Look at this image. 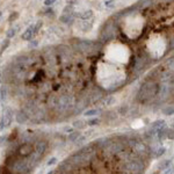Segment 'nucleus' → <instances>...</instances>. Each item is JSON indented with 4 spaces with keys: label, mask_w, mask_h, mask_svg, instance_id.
I'll use <instances>...</instances> for the list:
<instances>
[{
    "label": "nucleus",
    "mask_w": 174,
    "mask_h": 174,
    "mask_svg": "<svg viewBox=\"0 0 174 174\" xmlns=\"http://www.w3.org/2000/svg\"><path fill=\"white\" fill-rule=\"evenodd\" d=\"M13 121V110L9 107H6L4 109L3 116H1V121H0V129L4 130L6 128H8Z\"/></svg>",
    "instance_id": "f257e3e1"
},
{
    "label": "nucleus",
    "mask_w": 174,
    "mask_h": 174,
    "mask_svg": "<svg viewBox=\"0 0 174 174\" xmlns=\"http://www.w3.org/2000/svg\"><path fill=\"white\" fill-rule=\"evenodd\" d=\"M33 152H34V146H33L30 143H25L22 146L19 147V154H20V155L26 157V155L31 154Z\"/></svg>",
    "instance_id": "f03ea898"
},
{
    "label": "nucleus",
    "mask_w": 174,
    "mask_h": 174,
    "mask_svg": "<svg viewBox=\"0 0 174 174\" xmlns=\"http://www.w3.org/2000/svg\"><path fill=\"white\" fill-rule=\"evenodd\" d=\"M144 168V166L141 164V163H137V161H131L127 165V169L129 172H133V173H139L142 172Z\"/></svg>",
    "instance_id": "7ed1b4c3"
},
{
    "label": "nucleus",
    "mask_w": 174,
    "mask_h": 174,
    "mask_svg": "<svg viewBox=\"0 0 174 174\" xmlns=\"http://www.w3.org/2000/svg\"><path fill=\"white\" fill-rule=\"evenodd\" d=\"M34 35H35V33H34V25H31V26H29V27L26 29V31L21 35V39L25 40V41H30Z\"/></svg>",
    "instance_id": "20e7f679"
},
{
    "label": "nucleus",
    "mask_w": 174,
    "mask_h": 174,
    "mask_svg": "<svg viewBox=\"0 0 174 174\" xmlns=\"http://www.w3.org/2000/svg\"><path fill=\"white\" fill-rule=\"evenodd\" d=\"M27 121H28V116H27V114L25 112H20V113L16 114V122L17 123L23 124V123H26Z\"/></svg>",
    "instance_id": "39448f33"
},
{
    "label": "nucleus",
    "mask_w": 174,
    "mask_h": 174,
    "mask_svg": "<svg viewBox=\"0 0 174 174\" xmlns=\"http://www.w3.org/2000/svg\"><path fill=\"white\" fill-rule=\"evenodd\" d=\"M164 128H166V122L163 120H158L152 123V129H154V130H160Z\"/></svg>",
    "instance_id": "423d86ee"
},
{
    "label": "nucleus",
    "mask_w": 174,
    "mask_h": 174,
    "mask_svg": "<svg viewBox=\"0 0 174 174\" xmlns=\"http://www.w3.org/2000/svg\"><path fill=\"white\" fill-rule=\"evenodd\" d=\"M46 149V144L44 142H39L36 144V146H35V153H37V154H42Z\"/></svg>",
    "instance_id": "0eeeda50"
},
{
    "label": "nucleus",
    "mask_w": 174,
    "mask_h": 174,
    "mask_svg": "<svg viewBox=\"0 0 174 174\" xmlns=\"http://www.w3.org/2000/svg\"><path fill=\"white\" fill-rule=\"evenodd\" d=\"M59 21L63 22V23H68L70 21H73L72 13H64V14L59 17Z\"/></svg>",
    "instance_id": "6e6552de"
},
{
    "label": "nucleus",
    "mask_w": 174,
    "mask_h": 174,
    "mask_svg": "<svg viewBox=\"0 0 174 174\" xmlns=\"http://www.w3.org/2000/svg\"><path fill=\"white\" fill-rule=\"evenodd\" d=\"M78 17H80V19L82 20H87V19H91V17L93 16V12L90 9V11H85L82 13H79V14H76Z\"/></svg>",
    "instance_id": "1a4fd4ad"
},
{
    "label": "nucleus",
    "mask_w": 174,
    "mask_h": 174,
    "mask_svg": "<svg viewBox=\"0 0 174 174\" xmlns=\"http://www.w3.org/2000/svg\"><path fill=\"white\" fill-rule=\"evenodd\" d=\"M157 136H158L159 141H165V139L167 138V129L164 128V129H160V130H157Z\"/></svg>",
    "instance_id": "9d476101"
},
{
    "label": "nucleus",
    "mask_w": 174,
    "mask_h": 174,
    "mask_svg": "<svg viewBox=\"0 0 174 174\" xmlns=\"http://www.w3.org/2000/svg\"><path fill=\"white\" fill-rule=\"evenodd\" d=\"M73 128L78 129V130H81V129H85L86 128V122L82 121V120H77L73 122Z\"/></svg>",
    "instance_id": "9b49d317"
},
{
    "label": "nucleus",
    "mask_w": 174,
    "mask_h": 174,
    "mask_svg": "<svg viewBox=\"0 0 174 174\" xmlns=\"http://www.w3.org/2000/svg\"><path fill=\"white\" fill-rule=\"evenodd\" d=\"M165 151H166V149H165L164 146L157 147V149L153 151V157H154V158H160V157L165 153Z\"/></svg>",
    "instance_id": "f8f14e48"
},
{
    "label": "nucleus",
    "mask_w": 174,
    "mask_h": 174,
    "mask_svg": "<svg viewBox=\"0 0 174 174\" xmlns=\"http://www.w3.org/2000/svg\"><path fill=\"white\" fill-rule=\"evenodd\" d=\"M79 136H81V132H79V131H74V132L72 131V132H70V135H68V141L70 142H76Z\"/></svg>",
    "instance_id": "ddd939ff"
},
{
    "label": "nucleus",
    "mask_w": 174,
    "mask_h": 174,
    "mask_svg": "<svg viewBox=\"0 0 174 174\" xmlns=\"http://www.w3.org/2000/svg\"><path fill=\"white\" fill-rule=\"evenodd\" d=\"M103 102H104V104H106V106H112V104H115L116 99L113 95H108V96H106V99H104Z\"/></svg>",
    "instance_id": "4468645a"
},
{
    "label": "nucleus",
    "mask_w": 174,
    "mask_h": 174,
    "mask_svg": "<svg viewBox=\"0 0 174 174\" xmlns=\"http://www.w3.org/2000/svg\"><path fill=\"white\" fill-rule=\"evenodd\" d=\"M171 164H172V160H169V159L163 160L161 163H159V165H158V169H165V168H167Z\"/></svg>",
    "instance_id": "2eb2a0df"
},
{
    "label": "nucleus",
    "mask_w": 174,
    "mask_h": 174,
    "mask_svg": "<svg viewBox=\"0 0 174 174\" xmlns=\"http://www.w3.org/2000/svg\"><path fill=\"white\" fill-rule=\"evenodd\" d=\"M135 150H136L137 152H139V153H144L145 150H146V147H145V145H143L142 143H135Z\"/></svg>",
    "instance_id": "dca6fc26"
},
{
    "label": "nucleus",
    "mask_w": 174,
    "mask_h": 174,
    "mask_svg": "<svg viewBox=\"0 0 174 174\" xmlns=\"http://www.w3.org/2000/svg\"><path fill=\"white\" fill-rule=\"evenodd\" d=\"M100 113H101V109H91V110H87L84 115L85 116H95V115H98Z\"/></svg>",
    "instance_id": "f3484780"
},
{
    "label": "nucleus",
    "mask_w": 174,
    "mask_h": 174,
    "mask_svg": "<svg viewBox=\"0 0 174 174\" xmlns=\"http://www.w3.org/2000/svg\"><path fill=\"white\" fill-rule=\"evenodd\" d=\"M6 96H7V91H6V87L3 86L1 88H0V99L1 101H5L6 100Z\"/></svg>",
    "instance_id": "a211bd4d"
},
{
    "label": "nucleus",
    "mask_w": 174,
    "mask_h": 174,
    "mask_svg": "<svg viewBox=\"0 0 174 174\" xmlns=\"http://www.w3.org/2000/svg\"><path fill=\"white\" fill-rule=\"evenodd\" d=\"M8 45H9V40H8V39H6V40H5V42H4V43H3V45H1V49H0V54H3V52H4V51L7 49V46H8Z\"/></svg>",
    "instance_id": "6ab92c4d"
},
{
    "label": "nucleus",
    "mask_w": 174,
    "mask_h": 174,
    "mask_svg": "<svg viewBox=\"0 0 174 174\" xmlns=\"http://www.w3.org/2000/svg\"><path fill=\"white\" fill-rule=\"evenodd\" d=\"M16 34V28H12L7 31V39H11V37H14Z\"/></svg>",
    "instance_id": "aec40b11"
},
{
    "label": "nucleus",
    "mask_w": 174,
    "mask_h": 174,
    "mask_svg": "<svg viewBox=\"0 0 174 174\" xmlns=\"http://www.w3.org/2000/svg\"><path fill=\"white\" fill-rule=\"evenodd\" d=\"M163 113H164L165 115H172V114H173V107H172V106L166 107L165 109H163Z\"/></svg>",
    "instance_id": "412c9836"
},
{
    "label": "nucleus",
    "mask_w": 174,
    "mask_h": 174,
    "mask_svg": "<svg viewBox=\"0 0 174 174\" xmlns=\"http://www.w3.org/2000/svg\"><path fill=\"white\" fill-rule=\"evenodd\" d=\"M128 109H129V107L127 106V104H123L121 108H120V114H122V115H124V114H127V112H128Z\"/></svg>",
    "instance_id": "4be33fe9"
},
{
    "label": "nucleus",
    "mask_w": 174,
    "mask_h": 174,
    "mask_svg": "<svg viewBox=\"0 0 174 174\" xmlns=\"http://www.w3.org/2000/svg\"><path fill=\"white\" fill-rule=\"evenodd\" d=\"M41 27H42V21H39L36 25L34 26V33H35V34H37L39 30L41 29Z\"/></svg>",
    "instance_id": "5701e85b"
},
{
    "label": "nucleus",
    "mask_w": 174,
    "mask_h": 174,
    "mask_svg": "<svg viewBox=\"0 0 174 174\" xmlns=\"http://www.w3.org/2000/svg\"><path fill=\"white\" fill-rule=\"evenodd\" d=\"M57 163V158H55V157H54V158H50V160L46 163V165L48 166H52V165H55Z\"/></svg>",
    "instance_id": "b1692460"
},
{
    "label": "nucleus",
    "mask_w": 174,
    "mask_h": 174,
    "mask_svg": "<svg viewBox=\"0 0 174 174\" xmlns=\"http://www.w3.org/2000/svg\"><path fill=\"white\" fill-rule=\"evenodd\" d=\"M17 16H19V14H17L16 12H14V14H11V16H9V19H8V21H9V22H12V21H14L15 19H17Z\"/></svg>",
    "instance_id": "393cba45"
},
{
    "label": "nucleus",
    "mask_w": 174,
    "mask_h": 174,
    "mask_svg": "<svg viewBox=\"0 0 174 174\" xmlns=\"http://www.w3.org/2000/svg\"><path fill=\"white\" fill-rule=\"evenodd\" d=\"M87 124H88V126H95V124H99V120H98V118L91 120V121L87 122Z\"/></svg>",
    "instance_id": "a878e982"
},
{
    "label": "nucleus",
    "mask_w": 174,
    "mask_h": 174,
    "mask_svg": "<svg viewBox=\"0 0 174 174\" xmlns=\"http://www.w3.org/2000/svg\"><path fill=\"white\" fill-rule=\"evenodd\" d=\"M56 3V0H44V5L45 6H51Z\"/></svg>",
    "instance_id": "bb28decb"
},
{
    "label": "nucleus",
    "mask_w": 174,
    "mask_h": 174,
    "mask_svg": "<svg viewBox=\"0 0 174 174\" xmlns=\"http://www.w3.org/2000/svg\"><path fill=\"white\" fill-rule=\"evenodd\" d=\"M167 138L173 139V130H167Z\"/></svg>",
    "instance_id": "cd10ccee"
},
{
    "label": "nucleus",
    "mask_w": 174,
    "mask_h": 174,
    "mask_svg": "<svg viewBox=\"0 0 174 174\" xmlns=\"http://www.w3.org/2000/svg\"><path fill=\"white\" fill-rule=\"evenodd\" d=\"M64 131H66V132H72L73 129H72L71 127H65V128H64Z\"/></svg>",
    "instance_id": "c85d7f7f"
},
{
    "label": "nucleus",
    "mask_w": 174,
    "mask_h": 174,
    "mask_svg": "<svg viewBox=\"0 0 174 174\" xmlns=\"http://www.w3.org/2000/svg\"><path fill=\"white\" fill-rule=\"evenodd\" d=\"M3 141H5V137H0V144L3 143Z\"/></svg>",
    "instance_id": "c756f323"
},
{
    "label": "nucleus",
    "mask_w": 174,
    "mask_h": 174,
    "mask_svg": "<svg viewBox=\"0 0 174 174\" xmlns=\"http://www.w3.org/2000/svg\"><path fill=\"white\" fill-rule=\"evenodd\" d=\"M1 14H3V13H1V12H0V16H1Z\"/></svg>",
    "instance_id": "7c9ffc66"
}]
</instances>
